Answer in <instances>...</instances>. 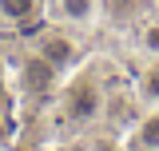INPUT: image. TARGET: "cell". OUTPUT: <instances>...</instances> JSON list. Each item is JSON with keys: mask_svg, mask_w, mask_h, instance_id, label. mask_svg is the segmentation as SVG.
Returning a JSON list of instances; mask_svg holds the SVG:
<instances>
[{"mask_svg": "<svg viewBox=\"0 0 159 151\" xmlns=\"http://www.w3.org/2000/svg\"><path fill=\"white\" fill-rule=\"evenodd\" d=\"M131 48H135L139 60H155L159 56V20H143L131 36Z\"/></svg>", "mask_w": 159, "mask_h": 151, "instance_id": "cell-8", "label": "cell"}, {"mask_svg": "<svg viewBox=\"0 0 159 151\" xmlns=\"http://www.w3.org/2000/svg\"><path fill=\"white\" fill-rule=\"evenodd\" d=\"M40 20H48V0H0V24L32 32Z\"/></svg>", "mask_w": 159, "mask_h": 151, "instance_id": "cell-5", "label": "cell"}, {"mask_svg": "<svg viewBox=\"0 0 159 151\" xmlns=\"http://www.w3.org/2000/svg\"><path fill=\"white\" fill-rule=\"evenodd\" d=\"M131 84H135L143 108H159V56H155V60H143Z\"/></svg>", "mask_w": 159, "mask_h": 151, "instance_id": "cell-7", "label": "cell"}, {"mask_svg": "<svg viewBox=\"0 0 159 151\" xmlns=\"http://www.w3.org/2000/svg\"><path fill=\"white\" fill-rule=\"evenodd\" d=\"M48 20L80 32H96V24L103 20V0H48Z\"/></svg>", "mask_w": 159, "mask_h": 151, "instance_id": "cell-4", "label": "cell"}, {"mask_svg": "<svg viewBox=\"0 0 159 151\" xmlns=\"http://www.w3.org/2000/svg\"><path fill=\"white\" fill-rule=\"evenodd\" d=\"M24 36H28V48L44 64H52L60 76L76 72L88 60V32H80V28H68V24H56V20H40Z\"/></svg>", "mask_w": 159, "mask_h": 151, "instance_id": "cell-2", "label": "cell"}, {"mask_svg": "<svg viewBox=\"0 0 159 151\" xmlns=\"http://www.w3.org/2000/svg\"><path fill=\"white\" fill-rule=\"evenodd\" d=\"M107 115V80L92 60H84L76 72L64 76L56 92V119L64 123V131H92L96 123H103Z\"/></svg>", "mask_w": 159, "mask_h": 151, "instance_id": "cell-1", "label": "cell"}, {"mask_svg": "<svg viewBox=\"0 0 159 151\" xmlns=\"http://www.w3.org/2000/svg\"><path fill=\"white\" fill-rule=\"evenodd\" d=\"M123 151H159V108H143L135 123L123 131Z\"/></svg>", "mask_w": 159, "mask_h": 151, "instance_id": "cell-6", "label": "cell"}, {"mask_svg": "<svg viewBox=\"0 0 159 151\" xmlns=\"http://www.w3.org/2000/svg\"><path fill=\"white\" fill-rule=\"evenodd\" d=\"M12 80H16V95L28 99V103H56V92H60V84H64V76L52 64H44L32 48L20 56Z\"/></svg>", "mask_w": 159, "mask_h": 151, "instance_id": "cell-3", "label": "cell"}]
</instances>
